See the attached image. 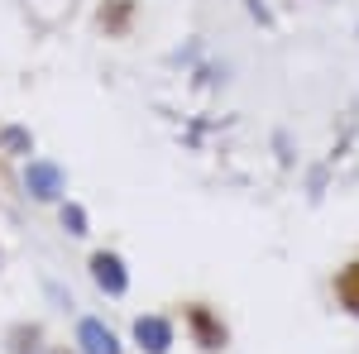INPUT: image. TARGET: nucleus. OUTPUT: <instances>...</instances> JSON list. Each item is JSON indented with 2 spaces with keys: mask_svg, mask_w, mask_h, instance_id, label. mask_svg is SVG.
<instances>
[{
  "mask_svg": "<svg viewBox=\"0 0 359 354\" xmlns=\"http://www.w3.org/2000/svg\"><path fill=\"white\" fill-rule=\"evenodd\" d=\"M177 321H182V335H187L192 350H201V354H225L230 350V321L221 316V306H211L206 297L177 301Z\"/></svg>",
  "mask_w": 359,
  "mask_h": 354,
  "instance_id": "1",
  "label": "nucleus"
},
{
  "mask_svg": "<svg viewBox=\"0 0 359 354\" xmlns=\"http://www.w3.org/2000/svg\"><path fill=\"white\" fill-rule=\"evenodd\" d=\"M20 187L34 206H57L67 201V168L48 158V154H34L25 168H20Z\"/></svg>",
  "mask_w": 359,
  "mask_h": 354,
  "instance_id": "2",
  "label": "nucleus"
},
{
  "mask_svg": "<svg viewBox=\"0 0 359 354\" xmlns=\"http://www.w3.org/2000/svg\"><path fill=\"white\" fill-rule=\"evenodd\" d=\"M86 278H91V287L101 292V297H111V301H120V297H130V264H125V254L120 249H111V245H96L91 254H86Z\"/></svg>",
  "mask_w": 359,
  "mask_h": 354,
  "instance_id": "3",
  "label": "nucleus"
},
{
  "mask_svg": "<svg viewBox=\"0 0 359 354\" xmlns=\"http://www.w3.org/2000/svg\"><path fill=\"white\" fill-rule=\"evenodd\" d=\"M130 340H135L139 354H172L177 345V316L168 311H139L130 321Z\"/></svg>",
  "mask_w": 359,
  "mask_h": 354,
  "instance_id": "4",
  "label": "nucleus"
},
{
  "mask_svg": "<svg viewBox=\"0 0 359 354\" xmlns=\"http://www.w3.org/2000/svg\"><path fill=\"white\" fill-rule=\"evenodd\" d=\"M72 345L82 354H125V340L115 326H106V316H77Z\"/></svg>",
  "mask_w": 359,
  "mask_h": 354,
  "instance_id": "5",
  "label": "nucleus"
},
{
  "mask_svg": "<svg viewBox=\"0 0 359 354\" xmlns=\"http://www.w3.org/2000/svg\"><path fill=\"white\" fill-rule=\"evenodd\" d=\"M0 350L5 354H48L53 350V345H48V326L20 316V321H10V326L0 330Z\"/></svg>",
  "mask_w": 359,
  "mask_h": 354,
  "instance_id": "6",
  "label": "nucleus"
},
{
  "mask_svg": "<svg viewBox=\"0 0 359 354\" xmlns=\"http://www.w3.org/2000/svg\"><path fill=\"white\" fill-rule=\"evenodd\" d=\"M139 25V0H101L96 5V29L106 34V39H130Z\"/></svg>",
  "mask_w": 359,
  "mask_h": 354,
  "instance_id": "7",
  "label": "nucleus"
},
{
  "mask_svg": "<svg viewBox=\"0 0 359 354\" xmlns=\"http://www.w3.org/2000/svg\"><path fill=\"white\" fill-rule=\"evenodd\" d=\"M331 297L350 321H359V254H350V259L331 273Z\"/></svg>",
  "mask_w": 359,
  "mask_h": 354,
  "instance_id": "8",
  "label": "nucleus"
},
{
  "mask_svg": "<svg viewBox=\"0 0 359 354\" xmlns=\"http://www.w3.org/2000/svg\"><path fill=\"white\" fill-rule=\"evenodd\" d=\"M34 154H39V139H34V130H29V125H20V120H5V125H0V158L29 163Z\"/></svg>",
  "mask_w": 359,
  "mask_h": 354,
  "instance_id": "9",
  "label": "nucleus"
},
{
  "mask_svg": "<svg viewBox=\"0 0 359 354\" xmlns=\"http://www.w3.org/2000/svg\"><path fill=\"white\" fill-rule=\"evenodd\" d=\"M53 211H57V225H62V235H67V240H86V235H91V211H86L77 196L57 201Z\"/></svg>",
  "mask_w": 359,
  "mask_h": 354,
  "instance_id": "10",
  "label": "nucleus"
},
{
  "mask_svg": "<svg viewBox=\"0 0 359 354\" xmlns=\"http://www.w3.org/2000/svg\"><path fill=\"white\" fill-rule=\"evenodd\" d=\"M25 10H29L34 25L53 29V25H62V20L72 15V0H25Z\"/></svg>",
  "mask_w": 359,
  "mask_h": 354,
  "instance_id": "11",
  "label": "nucleus"
},
{
  "mask_svg": "<svg viewBox=\"0 0 359 354\" xmlns=\"http://www.w3.org/2000/svg\"><path fill=\"white\" fill-rule=\"evenodd\" d=\"M48 354H82V350H77V345H53Z\"/></svg>",
  "mask_w": 359,
  "mask_h": 354,
  "instance_id": "12",
  "label": "nucleus"
},
{
  "mask_svg": "<svg viewBox=\"0 0 359 354\" xmlns=\"http://www.w3.org/2000/svg\"><path fill=\"white\" fill-rule=\"evenodd\" d=\"M0 268H5V249H0Z\"/></svg>",
  "mask_w": 359,
  "mask_h": 354,
  "instance_id": "13",
  "label": "nucleus"
}]
</instances>
